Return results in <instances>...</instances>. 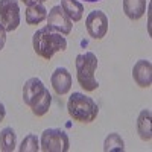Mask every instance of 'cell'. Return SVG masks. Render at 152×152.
<instances>
[{"mask_svg":"<svg viewBox=\"0 0 152 152\" xmlns=\"http://www.w3.org/2000/svg\"><path fill=\"white\" fill-rule=\"evenodd\" d=\"M32 46H34L35 53L40 58L50 59L55 53L67 49V40L62 34H58L46 26V28L38 29L34 34Z\"/></svg>","mask_w":152,"mask_h":152,"instance_id":"cell-1","label":"cell"},{"mask_svg":"<svg viewBox=\"0 0 152 152\" xmlns=\"http://www.w3.org/2000/svg\"><path fill=\"white\" fill-rule=\"evenodd\" d=\"M67 111L75 122L91 123L97 119L99 107L91 97L85 96L84 93L75 91L70 94L67 100Z\"/></svg>","mask_w":152,"mask_h":152,"instance_id":"cell-2","label":"cell"},{"mask_svg":"<svg viewBox=\"0 0 152 152\" xmlns=\"http://www.w3.org/2000/svg\"><path fill=\"white\" fill-rule=\"evenodd\" d=\"M97 56L93 52L79 53L75 59L76 66V79L78 84L84 88L85 91H94L99 88V82L96 79V70H97Z\"/></svg>","mask_w":152,"mask_h":152,"instance_id":"cell-3","label":"cell"},{"mask_svg":"<svg viewBox=\"0 0 152 152\" xmlns=\"http://www.w3.org/2000/svg\"><path fill=\"white\" fill-rule=\"evenodd\" d=\"M40 149L44 152H67L70 149V138L61 129H44L40 140Z\"/></svg>","mask_w":152,"mask_h":152,"instance_id":"cell-4","label":"cell"},{"mask_svg":"<svg viewBox=\"0 0 152 152\" xmlns=\"http://www.w3.org/2000/svg\"><path fill=\"white\" fill-rule=\"evenodd\" d=\"M0 23L6 32H14L20 26V5L18 0H0Z\"/></svg>","mask_w":152,"mask_h":152,"instance_id":"cell-5","label":"cell"},{"mask_svg":"<svg viewBox=\"0 0 152 152\" xmlns=\"http://www.w3.org/2000/svg\"><path fill=\"white\" fill-rule=\"evenodd\" d=\"M85 28L93 40H102L108 32V17L105 15V12L94 9L87 15Z\"/></svg>","mask_w":152,"mask_h":152,"instance_id":"cell-6","label":"cell"},{"mask_svg":"<svg viewBox=\"0 0 152 152\" xmlns=\"http://www.w3.org/2000/svg\"><path fill=\"white\" fill-rule=\"evenodd\" d=\"M46 20H47V28L58 32V34L69 35L72 32L73 21L67 17V14L64 12V9L61 8V5H56L50 9Z\"/></svg>","mask_w":152,"mask_h":152,"instance_id":"cell-7","label":"cell"},{"mask_svg":"<svg viewBox=\"0 0 152 152\" xmlns=\"http://www.w3.org/2000/svg\"><path fill=\"white\" fill-rule=\"evenodd\" d=\"M132 79L142 88L151 87V84H152V64L149 59H138L135 62L132 67Z\"/></svg>","mask_w":152,"mask_h":152,"instance_id":"cell-8","label":"cell"},{"mask_svg":"<svg viewBox=\"0 0 152 152\" xmlns=\"http://www.w3.org/2000/svg\"><path fill=\"white\" fill-rule=\"evenodd\" d=\"M50 82L55 93L59 96H64L72 90V75L66 67H56L52 73Z\"/></svg>","mask_w":152,"mask_h":152,"instance_id":"cell-9","label":"cell"},{"mask_svg":"<svg viewBox=\"0 0 152 152\" xmlns=\"http://www.w3.org/2000/svg\"><path fill=\"white\" fill-rule=\"evenodd\" d=\"M46 90V87L40 78H31L23 85V100L28 107H32L37 99L40 97Z\"/></svg>","mask_w":152,"mask_h":152,"instance_id":"cell-10","label":"cell"},{"mask_svg":"<svg viewBox=\"0 0 152 152\" xmlns=\"http://www.w3.org/2000/svg\"><path fill=\"white\" fill-rule=\"evenodd\" d=\"M123 12L132 21L140 20L146 12V0H123Z\"/></svg>","mask_w":152,"mask_h":152,"instance_id":"cell-11","label":"cell"},{"mask_svg":"<svg viewBox=\"0 0 152 152\" xmlns=\"http://www.w3.org/2000/svg\"><path fill=\"white\" fill-rule=\"evenodd\" d=\"M137 134L143 142L152 140V126H151V110H142L137 117Z\"/></svg>","mask_w":152,"mask_h":152,"instance_id":"cell-12","label":"cell"},{"mask_svg":"<svg viewBox=\"0 0 152 152\" xmlns=\"http://www.w3.org/2000/svg\"><path fill=\"white\" fill-rule=\"evenodd\" d=\"M47 18V9L43 3H34L26 8V23L31 26L40 24Z\"/></svg>","mask_w":152,"mask_h":152,"instance_id":"cell-13","label":"cell"},{"mask_svg":"<svg viewBox=\"0 0 152 152\" xmlns=\"http://www.w3.org/2000/svg\"><path fill=\"white\" fill-rule=\"evenodd\" d=\"M61 8L72 21H79L84 15V5L79 0H61Z\"/></svg>","mask_w":152,"mask_h":152,"instance_id":"cell-14","label":"cell"},{"mask_svg":"<svg viewBox=\"0 0 152 152\" xmlns=\"http://www.w3.org/2000/svg\"><path fill=\"white\" fill-rule=\"evenodd\" d=\"M15 148H17V134L11 126H6L0 131V151L12 152L15 151Z\"/></svg>","mask_w":152,"mask_h":152,"instance_id":"cell-15","label":"cell"},{"mask_svg":"<svg viewBox=\"0 0 152 152\" xmlns=\"http://www.w3.org/2000/svg\"><path fill=\"white\" fill-rule=\"evenodd\" d=\"M50 104H52V94L49 93V90H44V93L37 99V102L31 107L34 116L37 117H43L49 113V108H50Z\"/></svg>","mask_w":152,"mask_h":152,"instance_id":"cell-16","label":"cell"},{"mask_svg":"<svg viewBox=\"0 0 152 152\" xmlns=\"http://www.w3.org/2000/svg\"><path fill=\"white\" fill-rule=\"evenodd\" d=\"M104 151L105 152H123L125 151V142L117 132H111L107 135L104 142Z\"/></svg>","mask_w":152,"mask_h":152,"instance_id":"cell-17","label":"cell"},{"mask_svg":"<svg viewBox=\"0 0 152 152\" xmlns=\"http://www.w3.org/2000/svg\"><path fill=\"white\" fill-rule=\"evenodd\" d=\"M20 152H38L40 151V140L37 138L35 134H28L23 138L21 145L18 146Z\"/></svg>","mask_w":152,"mask_h":152,"instance_id":"cell-18","label":"cell"},{"mask_svg":"<svg viewBox=\"0 0 152 152\" xmlns=\"http://www.w3.org/2000/svg\"><path fill=\"white\" fill-rule=\"evenodd\" d=\"M6 29H5V26L2 23H0V50H2L3 47H5V44H6Z\"/></svg>","mask_w":152,"mask_h":152,"instance_id":"cell-19","label":"cell"},{"mask_svg":"<svg viewBox=\"0 0 152 152\" xmlns=\"http://www.w3.org/2000/svg\"><path fill=\"white\" fill-rule=\"evenodd\" d=\"M5 116H6V108H5V105H3V102H0V123L3 122V119H5Z\"/></svg>","mask_w":152,"mask_h":152,"instance_id":"cell-20","label":"cell"},{"mask_svg":"<svg viewBox=\"0 0 152 152\" xmlns=\"http://www.w3.org/2000/svg\"><path fill=\"white\" fill-rule=\"evenodd\" d=\"M21 2L26 5V6H29V5H34V3H43V2H47V0H21Z\"/></svg>","mask_w":152,"mask_h":152,"instance_id":"cell-21","label":"cell"},{"mask_svg":"<svg viewBox=\"0 0 152 152\" xmlns=\"http://www.w3.org/2000/svg\"><path fill=\"white\" fill-rule=\"evenodd\" d=\"M85 2H90V3H94V2H100V0H85Z\"/></svg>","mask_w":152,"mask_h":152,"instance_id":"cell-22","label":"cell"}]
</instances>
